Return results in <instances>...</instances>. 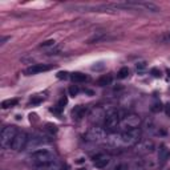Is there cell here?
<instances>
[{"instance_id":"6da1fadb","label":"cell","mask_w":170,"mask_h":170,"mask_svg":"<svg viewBox=\"0 0 170 170\" xmlns=\"http://www.w3.org/2000/svg\"><path fill=\"white\" fill-rule=\"evenodd\" d=\"M113 10H141L149 12H160L161 8L152 2H142V0H126V2L108 4Z\"/></svg>"},{"instance_id":"7a4b0ae2","label":"cell","mask_w":170,"mask_h":170,"mask_svg":"<svg viewBox=\"0 0 170 170\" xmlns=\"http://www.w3.org/2000/svg\"><path fill=\"white\" fill-rule=\"evenodd\" d=\"M29 160H31L33 165H36L39 168L42 166V165L56 162V154L49 149H39V150L32 152V154L29 156Z\"/></svg>"},{"instance_id":"3957f363","label":"cell","mask_w":170,"mask_h":170,"mask_svg":"<svg viewBox=\"0 0 170 170\" xmlns=\"http://www.w3.org/2000/svg\"><path fill=\"white\" fill-rule=\"evenodd\" d=\"M140 140V130L136 129H130V130H124L121 134L117 136V138H114L116 145H121V146H133L138 142Z\"/></svg>"},{"instance_id":"277c9868","label":"cell","mask_w":170,"mask_h":170,"mask_svg":"<svg viewBox=\"0 0 170 170\" xmlns=\"http://www.w3.org/2000/svg\"><path fill=\"white\" fill-rule=\"evenodd\" d=\"M18 127L16 126H6L3 127L2 133H0V144L3 148H11L12 142L18 134Z\"/></svg>"},{"instance_id":"5b68a950","label":"cell","mask_w":170,"mask_h":170,"mask_svg":"<svg viewBox=\"0 0 170 170\" xmlns=\"http://www.w3.org/2000/svg\"><path fill=\"white\" fill-rule=\"evenodd\" d=\"M120 116H118L117 112H112L109 113L108 116L105 117V122H104V129L106 132H109V133H113V132L117 130L118 125H120Z\"/></svg>"},{"instance_id":"8992f818","label":"cell","mask_w":170,"mask_h":170,"mask_svg":"<svg viewBox=\"0 0 170 170\" xmlns=\"http://www.w3.org/2000/svg\"><path fill=\"white\" fill-rule=\"evenodd\" d=\"M85 140L87 141H92V142H100L106 137V130L101 129V127H93L89 132L85 133Z\"/></svg>"},{"instance_id":"52a82bcc","label":"cell","mask_w":170,"mask_h":170,"mask_svg":"<svg viewBox=\"0 0 170 170\" xmlns=\"http://www.w3.org/2000/svg\"><path fill=\"white\" fill-rule=\"evenodd\" d=\"M28 136L25 132H19L18 134H16V137L14 140V142H12L11 145V149H14V150L19 152V150H23V149L27 148V144H28Z\"/></svg>"},{"instance_id":"ba28073f","label":"cell","mask_w":170,"mask_h":170,"mask_svg":"<svg viewBox=\"0 0 170 170\" xmlns=\"http://www.w3.org/2000/svg\"><path fill=\"white\" fill-rule=\"evenodd\" d=\"M120 124L124 126L125 130H130V129H136V127L138 126L140 124V117L136 116V114H129V116L124 117V120H122Z\"/></svg>"},{"instance_id":"9c48e42d","label":"cell","mask_w":170,"mask_h":170,"mask_svg":"<svg viewBox=\"0 0 170 170\" xmlns=\"http://www.w3.org/2000/svg\"><path fill=\"white\" fill-rule=\"evenodd\" d=\"M52 69V67L51 65H47V64H33L29 68L25 69L24 73L27 76H32V75H37V73H41V72H47Z\"/></svg>"},{"instance_id":"30bf717a","label":"cell","mask_w":170,"mask_h":170,"mask_svg":"<svg viewBox=\"0 0 170 170\" xmlns=\"http://www.w3.org/2000/svg\"><path fill=\"white\" fill-rule=\"evenodd\" d=\"M45 144H49L48 140H45L44 137H39V136H36V137H32V138L28 140L27 149H29V150H33V149H39L42 145H45Z\"/></svg>"},{"instance_id":"8fae6325","label":"cell","mask_w":170,"mask_h":170,"mask_svg":"<svg viewBox=\"0 0 170 170\" xmlns=\"http://www.w3.org/2000/svg\"><path fill=\"white\" fill-rule=\"evenodd\" d=\"M109 157L106 156V154H103V153H100V154H96L95 157H93V164H95V166L96 168H99V169H103L105 168L106 165L109 164Z\"/></svg>"},{"instance_id":"7c38bea8","label":"cell","mask_w":170,"mask_h":170,"mask_svg":"<svg viewBox=\"0 0 170 170\" xmlns=\"http://www.w3.org/2000/svg\"><path fill=\"white\" fill-rule=\"evenodd\" d=\"M87 106H83V105H79L76 106V108L73 109V112H72V114H73V118H76V120H81V118L87 114Z\"/></svg>"},{"instance_id":"4fadbf2b","label":"cell","mask_w":170,"mask_h":170,"mask_svg":"<svg viewBox=\"0 0 170 170\" xmlns=\"http://www.w3.org/2000/svg\"><path fill=\"white\" fill-rule=\"evenodd\" d=\"M170 156V152H169V149L162 145L160 148V152H158V160L161 161V162H164V161H166L168 160V157Z\"/></svg>"},{"instance_id":"5bb4252c","label":"cell","mask_w":170,"mask_h":170,"mask_svg":"<svg viewBox=\"0 0 170 170\" xmlns=\"http://www.w3.org/2000/svg\"><path fill=\"white\" fill-rule=\"evenodd\" d=\"M37 170H64L63 166L60 164H56V162H52V164H48V165H42V166H39Z\"/></svg>"},{"instance_id":"9a60e30c","label":"cell","mask_w":170,"mask_h":170,"mask_svg":"<svg viewBox=\"0 0 170 170\" xmlns=\"http://www.w3.org/2000/svg\"><path fill=\"white\" fill-rule=\"evenodd\" d=\"M71 79L73 83H84L87 81V76H85L84 73H80V72H75V73L71 75Z\"/></svg>"},{"instance_id":"2e32d148","label":"cell","mask_w":170,"mask_h":170,"mask_svg":"<svg viewBox=\"0 0 170 170\" xmlns=\"http://www.w3.org/2000/svg\"><path fill=\"white\" fill-rule=\"evenodd\" d=\"M104 37H105V33L104 32H96L93 36L89 37L87 42H89V44H92V42H99V41L103 40Z\"/></svg>"},{"instance_id":"e0dca14e","label":"cell","mask_w":170,"mask_h":170,"mask_svg":"<svg viewBox=\"0 0 170 170\" xmlns=\"http://www.w3.org/2000/svg\"><path fill=\"white\" fill-rule=\"evenodd\" d=\"M19 100L18 99H10V100H4L2 103V108L3 109H7V108H11V106H15L18 105Z\"/></svg>"},{"instance_id":"ac0fdd59","label":"cell","mask_w":170,"mask_h":170,"mask_svg":"<svg viewBox=\"0 0 170 170\" xmlns=\"http://www.w3.org/2000/svg\"><path fill=\"white\" fill-rule=\"evenodd\" d=\"M110 83H112V76H109V75H105L103 77H100L99 81H97V84L100 87H105V85H109Z\"/></svg>"},{"instance_id":"d6986e66","label":"cell","mask_w":170,"mask_h":170,"mask_svg":"<svg viewBox=\"0 0 170 170\" xmlns=\"http://www.w3.org/2000/svg\"><path fill=\"white\" fill-rule=\"evenodd\" d=\"M127 75H129V69H127L126 67L121 68V69H120V72H118V73H117L118 79H125V77H127Z\"/></svg>"},{"instance_id":"ffe728a7","label":"cell","mask_w":170,"mask_h":170,"mask_svg":"<svg viewBox=\"0 0 170 170\" xmlns=\"http://www.w3.org/2000/svg\"><path fill=\"white\" fill-rule=\"evenodd\" d=\"M158 41H161V42H169L170 41V31L165 32L164 35H161L158 37Z\"/></svg>"},{"instance_id":"44dd1931","label":"cell","mask_w":170,"mask_h":170,"mask_svg":"<svg viewBox=\"0 0 170 170\" xmlns=\"http://www.w3.org/2000/svg\"><path fill=\"white\" fill-rule=\"evenodd\" d=\"M77 93H79V88L75 87V85H72V87L69 88V95L75 97V96H77Z\"/></svg>"},{"instance_id":"7402d4cb","label":"cell","mask_w":170,"mask_h":170,"mask_svg":"<svg viewBox=\"0 0 170 170\" xmlns=\"http://www.w3.org/2000/svg\"><path fill=\"white\" fill-rule=\"evenodd\" d=\"M150 73L154 76V77H161V71L158 69V68H153V69L150 71Z\"/></svg>"},{"instance_id":"603a6c76","label":"cell","mask_w":170,"mask_h":170,"mask_svg":"<svg viewBox=\"0 0 170 170\" xmlns=\"http://www.w3.org/2000/svg\"><path fill=\"white\" fill-rule=\"evenodd\" d=\"M47 129H48L51 133H56V132H57L56 125H52V124H47Z\"/></svg>"},{"instance_id":"cb8c5ba5","label":"cell","mask_w":170,"mask_h":170,"mask_svg":"<svg viewBox=\"0 0 170 170\" xmlns=\"http://www.w3.org/2000/svg\"><path fill=\"white\" fill-rule=\"evenodd\" d=\"M57 79H64V80H65V79H68V73H67V72H59Z\"/></svg>"},{"instance_id":"d4e9b609","label":"cell","mask_w":170,"mask_h":170,"mask_svg":"<svg viewBox=\"0 0 170 170\" xmlns=\"http://www.w3.org/2000/svg\"><path fill=\"white\" fill-rule=\"evenodd\" d=\"M51 45H55V40H47L41 44V47H51Z\"/></svg>"},{"instance_id":"484cf974","label":"cell","mask_w":170,"mask_h":170,"mask_svg":"<svg viewBox=\"0 0 170 170\" xmlns=\"http://www.w3.org/2000/svg\"><path fill=\"white\" fill-rule=\"evenodd\" d=\"M161 109H162V106H161V103H160V104H154V105H153V108H152L153 112H158V110H161Z\"/></svg>"},{"instance_id":"4316f807","label":"cell","mask_w":170,"mask_h":170,"mask_svg":"<svg viewBox=\"0 0 170 170\" xmlns=\"http://www.w3.org/2000/svg\"><path fill=\"white\" fill-rule=\"evenodd\" d=\"M103 68H104L103 64H101V65H97V64H96V65L92 67V69H93V71H100V69H103Z\"/></svg>"},{"instance_id":"83f0119b","label":"cell","mask_w":170,"mask_h":170,"mask_svg":"<svg viewBox=\"0 0 170 170\" xmlns=\"http://www.w3.org/2000/svg\"><path fill=\"white\" fill-rule=\"evenodd\" d=\"M41 100H42V97H37V99H33L31 103H32V104H37V103H40Z\"/></svg>"},{"instance_id":"f1b7e54d","label":"cell","mask_w":170,"mask_h":170,"mask_svg":"<svg viewBox=\"0 0 170 170\" xmlns=\"http://www.w3.org/2000/svg\"><path fill=\"white\" fill-rule=\"evenodd\" d=\"M146 65H145V63H140V64H137V68L138 69H144Z\"/></svg>"},{"instance_id":"f546056e","label":"cell","mask_w":170,"mask_h":170,"mask_svg":"<svg viewBox=\"0 0 170 170\" xmlns=\"http://www.w3.org/2000/svg\"><path fill=\"white\" fill-rule=\"evenodd\" d=\"M165 110H166V114L168 116H170V104L166 105V108H165Z\"/></svg>"},{"instance_id":"4dcf8cb0","label":"cell","mask_w":170,"mask_h":170,"mask_svg":"<svg viewBox=\"0 0 170 170\" xmlns=\"http://www.w3.org/2000/svg\"><path fill=\"white\" fill-rule=\"evenodd\" d=\"M8 39H11V37H3V39H2V44H4V42H6Z\"/></svg>"},{"instance_id":"1f68e13d","label":"cell","mask_w":170,"mask_h":170,"mask_svg":"<svg viewBox=\"0 0 170 170\" xmlns=\"http://www.w3.org/2000/svg\"><path fill=\"white\" fill-rule=\"evenodd\" d=\"M166 72H168V76H169V79H170V69H168Z\"/></svg>"},{"instance_id":"d6a6232c","label":"cell","mask_w":170,"mask_h":170,"mask_svg":"<svg viewBox=\"0 0 170 170\" xmlns=\"http://www.w3.org/2000/svg\"><path fill=\"white\" fill-rule=\"evenodd\" d=\"M79 170H85V169H79Z\"/></svg>"}]
</instances>
